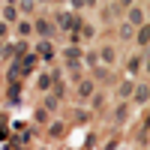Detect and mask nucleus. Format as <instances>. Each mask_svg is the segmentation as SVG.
Returning a JSON list of instances; mask_svg holds the SVG:
<instances>
[{"label": "nucleus", "mask_w": 150, "mask_h": 150, "mask_svg": "<svg viewBox=\"0 0 150 150\" xmlns=\"http://www.w3.org/2000/svg\"><path fill=\"white\" fill-rule=\"evenodd\" d=\"M63 132V123H51V135H60Z\"/></svg>", "instance_id": "obj_25"}, {"label": "nucleus", "mask_w": 150, "mask_h": 150, "mask_svg": "<svg viewBox=\"0 0 150 150\" xmlns=\"http://www.w3.org/2000/svg\"><path fill=\"white\" fill-rule=\"evenodd\" d=\"M36 3H39V0H36ZM42 3H51V0H42Z\"/></svg>", "instance_id": "obj_31"}, {"label": "nucleus", "mask_w": 150, "mask_h": 150, "mask_svg": "<svg viewBox=\"0 0 150 150\" xmlns=\"http://www.w3.org/2000/svg\"><path fill=\"white\" fill-rule=\"evenodd\" d=\"M99 57H102L105 63H114V57H117V51H114V48H111V45H102V51H99Z\"/></svg>", "instance_id": "obj_16"}, {"label": "nucleus", "mask_w": 150, "mask_h": 150, "mask_svg": "<svg viewBox=\"0 0 150 150\" xmlns=\"http://www.w3.org/2000/svg\"><path fill=\"white\" fill-rule=\"evenodd\" d=\"M3 21L6 24H15L18 21V3H6L3 6Z\"/></svg>", "instance_id": "obj_11"}, {"label": "nucleus", "mask_w": 150, "mask_h": 150, "mask_svg": "<svg viewBox=\"0 0 150 150\" xmlns=\"http://www.w3.org/2000/svg\"><path fill=\"white\" fill-rule=\"evenodd\" d=\"M90 75H93V81H108L111 78V69L108 66H90Z\"/></svg>", "instance_id": "obj_12"}, {"label": "nucleus", "mask_w": 150, "mask_h": 150, "mask_svg": "<svg viewBox=\"0 0 150 150\" xmlns=\"http://www.w3.org/2000/svg\"><path fill=\"white\" fill-rule=\"evenodd\" d=\"M129 24L132 27H141V24H147V12L141 6H129Z\"/></svg>", "instance_id": "obj_6"}, {"label": "nucleus", "mask_w": 150, "mask_h": 150, "mask_svg": "<svg viewBox=\"0 0 150 150\" xmlns=\"http://www.w3.org/2000/svg\"><path fill=\"white\" fill-rule=\"evenodd\" d=\"M135 42H138V51H147V45H150V27H147V24H141V27H138Z\"/></svg>", "instance_id": "obj_8"}, {"label": "nucleus", "mask_w": 150, "mask_h": 150, "mask_svg": "<svg viewBox=\"0 0 150 150\" xmlns=\"http://www.w3.org/2000/svg\"><path fill=\"white\" fill-rule=\"evenodd\" d=\"M54 27H57V30H63V33H72V36H75V30L81 27L78 12H60V15L54 18Z\"/></svg>", "instance_id": "obj_1"}, {"label": "nucleus", "mask_w": 150, "mask_h": 150, "mask_svg": "<svg viewBox=\"0 0 150 150\" xmlns=\"http://www.w3.org/2000/svg\"><path fill=\"white\" fill-rule=\"evenodd\" d=\"M27 51H30V45H27V42H24V39H18L15 45H9V51H6V54H9V57H15V60H18L21 54H27Z\"/></svg>", "instance_id": "obj_10"}, {"label": "nucleus", "mask_w": 150, "mask_h": 150, "mask_svg": "<svg viewBox=\"0 0 150 150\" xmlns=\"http://www.w3.org/2000/svg\"><path fill=\"white\" fill-rule=\"evenodd\" d=\"M144 54H147V51H138V54H132V57L126 60L129 75H138V69H144V66H147V63H144Z\"/></svg>", "instance_id": "obj_5"}, {"label": "nucleus", "mask_w": 150, "mask_h": 150, "mask_svg": "<svg viewBox=\"0 0 150 150\" xmlns=\"http://www.w3.org/2000/svg\"><path fill=\"white\" fill-rule=\"evenodd\" d=\"M99 3V0H84V6H96Z\"/></svg>", "instance_id": "obj_28"}, {"label": "nucleus", "mask_w": 150, "mask_h": 150, "mask_svg": "<svg viewBox=\"0 0 150 150\" xmlns=\"http://www.w3.org/2000/svg\"><path fill=\"white\" fill-rule=\"evenodd\" d=\"M69 3H72V9H81V6H84V0H69Z\"/></svg>", "instance_id": "obj_27"}, {"label": "nucleus", "mask_w": 150, "mask_h": 150, "mask_svg": "<svg viewBox=\"0 0 150 150\" xmlns=\"http://www.w3.org/2000/svg\"><path fill=\"white\" fill-rule=\"evenodd\" d=\"M27 33H33V21H21L18 18V36H27Z\"/></svg>", "instance_id": "obj_19"}, {"label": "nucleus", "mask_w": 150, "mask_h": 150, "mask_svg": "<svg viewBox=\"0 0 150 150\" xmlns=\"http://www.w3.org/2000/svg\"><path fill=\"white\" fill-rule=\"evenodd\" d=\"M9 102H12V105H15V102H21V84H18V87L12 84V90H9Z\"/></svg>", "instance_id": "obj_21"}, {"label": "nucleus", "mask_w": 150, "mask_h": 150, "mask_svg": "<svg viewBox=\"0 0 150 150\" xmlns=\"http://www.w3.org/2000/svg\"><path fill=\"white\" fill-rule=\"evenodd\" d=\"M66 72L72 78H81V60H66Z\"/></svg>", "instance_id": "obj_15"}, {"label": "nucleus", "mask_w": 150, "mask_h": 150, "mask_svg": "<svg viewBox=\"0 0 150 150\" xmlns=\"http://www.w3.org/2000/svg\"><path fill=\"white\" fill-rule=\"evenodd\" d=\"M36 84H39V90H51V84H54V72H42Z\"/></svg>", "instance_id": "obj_13"}, {"label": "nucleus", "mask_w": 150, "mask_h": 150, "mask_svg": "<svg viewBox=\"0 0 150 150\" xmlns=\"http://www.w3.org/2000/svg\"><path fill=\"white\" fill-rule=\"evenodd\" d=\"M0 54H3V39H0Z\"/></svg>", "instance_id": "obj_29"}, {"label": "nucleus", "mask_w": 150, "mask_h": 150, "mask_svg": "<svg viewBox=\"0 0 150 150\" xmlns=\"http://www.w3.org/2000/svg\"><path fill=\"white\" fill-rule=\"evenodd\" d=\"M15 63H18V69H21V78H24L27 72H33V69H36L39 57H36V51H27V54H21V57L15 60Z\"/></svg>", "instance_id": "obj_3"}, {"label": "nucleus", "mask_w": 150, "mask_h": 150, "mask_svg": "<svg viewBox=\"0 0 150 150\" xmlns=\"http://www.w3.org/2000/svg\"><path fill=\"white\" fill-rule=\"evenodd\" d=\"M93 93H96L93 78H78V96H81V99H90Z\"/></svg>", "instance_id": "obj_7"}, {"label": "nucleus", "mask_w": 150, "mask_h": 150, "mask_svg": "<svg viewBox=\"0 0 150 150\" xmlns=\"http://www.w3.org/2000/svg\"><path fill=\"white\" fill-rule=\"evenodd\" d=\"M57 105H60V99H57V96H48V99H45V108H48V111L57 108Z\"/></svg>", "instance_id": "obj_24"}, {"label": "nucleus", "mask_w": 150, "mask_h": 150, "mask_svg": "<svg viewBox=\"0 0 150 150\" xmlns=\"http://www.w3.org/2000/svg\"><path fill=\"white\" fill-rule=\"evenodd\" d=\"M96 60H99V54H93V51L84 54V63H87V66H96Z\"/></svg>", "instance_id": "obj_23"}, {"label": "nucleus", "mask_w": 150, "mask_h": 150, "mask_svg": "<svg viewBox=\"0 0 150 150\" xmlns=\"http://www.w3.org/2000/svg\"><path fill=\"white\" fill-rule=\"evenodd\" d=\"M33 33L39 36V39H51V36H54V21H48V18H36V21H33Z\"/></svg>", "instance_id": "obj_2"}, {"label": "nucleus", "mask_w": 150, "mask_h": 150, "mask_svg": "<svg viewBox=\"0 0 150 150\" xmlns=\"http://www.w3.org/2000/svg\"><path fill=\"white\" fill-rule=\"evenodd\" d=\"M9 36V24H0V39H6Z\"/></svg>", "instance_id": "obj_26"}, {"label": "nucleus", "mask_w": 150, "mask_h": 150, "mask_svg": "<svg viewBox=\"0 0 150 150\" xmlns=\"http://www.w3.org/2000/svg\"><path fill=\"white\" fill-rule=\"evenodd\" d=\"M132 33H135V27H132V24H123V27H120V36H123V39H129Z\"/></svg>", "instance_id": "obj_22"}, {"label": "nucleus", "mask_w": 150, "mask_h": 150, "mask_svg": "<svg viewBox=\"0 0 150 150\" xmlns=\"http://www.w3.org/2000/svg\"><path fill=\"white\" fill-rule=\"evenodd\" d=\"M36 57L45 60V63L54 57V45H51V39H39V45H36Z\"/></svg>", "instance_id": "obj_4"}, {"label": "nucleus", "mask_w": 150, "mask_h": 150, "mask_svg": "<svg viewBox=\"0 0 150 150\" xmlns=\"http://www.w3.org/2000/svg\"><path fill=\"white\" fill-rule=\"evenodd\" d=\"M33 9H36V0H18V12H27L30 15Z\"/></svg>", "instance_id": "obj_18"}, {"label": "nucleus", "mask_w": 150, "mask_h": 150, "mask_svg": "<svg viewBox=\"0 0 150 150\" xmlns=\"http://www.w3.org/2000/svg\"><path fill=\"white\" fill-rule=\"evenodd\" d=\"M147 93H150V90H147V81H141V84H135V87H132V99H135L138 105L147 102Z\"/></svg>", "instance_id": "obj_9"}, {"label": "nucleus", "mask_w": 150, "mask_h": 150, "mask_svg": "<svg viewBox=\"0 0 150 150\" xmlns=\"http://www.w3.org/2000/svg\"><path fill=\"white\" fill-rule=\"evenodd\" d=\"M3 3H18V0H3Z\"/></svg>", "instance_id": "obj_30"}, {"label": "nucleus", "mask_w": 150, "mask_h": 150, "mask_svg": "<svg viewBox=\"0 0 150 150\" xmlns=\"http://www.w3.org/2000/svg\"><path fill=\"white\" fill-rule=\"evenodd\" d=\"M66 60H81V48L78 45H69L66 48Z\"/></svg>", "instance_id": "obj_20"}, {"label": "nucleus", "mask_w": 150, "mask_h": 150, "mask_svg": "<svg viewBox=\"0 0 150 150\" xmlns=\"http://www.w3.org/2000/svg\"><path fill=\"white\" fill-rule=\"evenodd\" d=\"M132 87H135V81H123V84L117 87V93H120L123 99H129V96H132Z\"/></svg>", "instance_id": "obj_17"}, {"label": "nucleus", "mask_w": 150, "mask_h": 150, "mask_svg": "<svg viewBox=\"0 0 150 150\" xmlns=\"http://www.w3.org/2000/svg\"><path fill=\"white\" fill-rule=\"evenodd\" d=\"M126 117H129V105H126V102H120V105L114 108V123H123Z\"/></svg>", "instance_id": "obj_14"}]
</instances>
